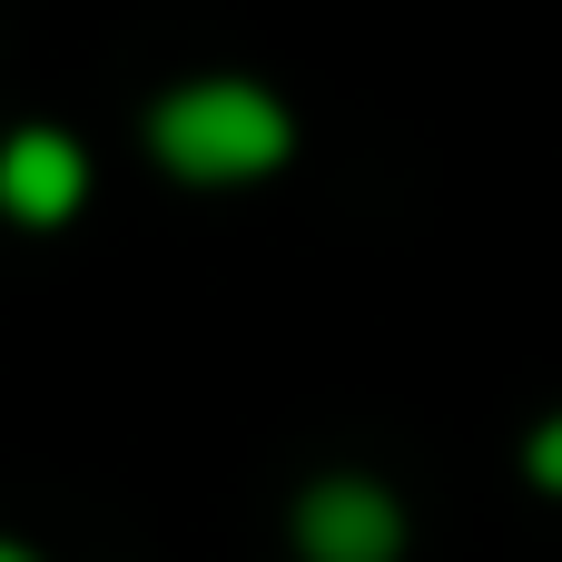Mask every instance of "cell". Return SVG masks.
Listing matches in <instances>:
<instances>
[{"instance_id":"3957f363","label":"cell","mask_w":562,"mask_h":562,"mask_svg":"<svg viewBox=\"0 0 562 562\" xmlns=\"http://www.w3.org/2000/svg\"><path fill=\"white\" fill-rule=\"evenodd\" d=\"M79 198H89V148H79L69 128L30 119V128L0 138V207H10L20 227H69Z\"/></svg>"},{"instance_id":"7a4b0ae2","label":"cell","mask_w":562,"mask_h":562,"mask_svg":"<svg viewBox=\"0 0 562 562\" xmlns=\"http://www.w3.org/2000/svg\"><path fill=\"white\" fill-rule=\"evenodd\" d=\"M286 533H296V562H395L405 553V504L366 474H326L296 494Z\"/></svg>"},{"instance_id":"5b68a950","label":"cell","mask_w":562,"mask_h":562,"mask_svg":"<svg viewBox=\"0 0 562 562\" xmlns=\"http://www.w3.org/2000/svg\"><path fill=\"white\" fill-rule=\"evenodd\" d=\"M0 562H40V553H30V543H10V533H0Z\"/></svg>"},{"instance_id":"6da1fadb","label":"cell","mask_w":562,"mask_h":562,"mask_svg":"<svg viewBox=\"0 0 562 562\" xmlns=\"http://www.w3.org/2000/svg\"><path fill=\"white\" fill-rule=\"evenodd\" d=\"M148 158L188 188H247L296 158V109L267 79L207 69V79H178L148 99Z\"/></svg>"},{"instance_id":"277c9868","label":"cell","mask_w":562,"mask_h":562,"mask_svg":"<svg viewBox=\"0 0 562 562\" xmlns=\"http://www.w3.org/2000/svg\"><path fill=\"white\" fill-rule=\"evenodd\" d=\"M524 474H533L543 494H562V415H543V425L524 435Z\"/></svg>"}]
</instances>
